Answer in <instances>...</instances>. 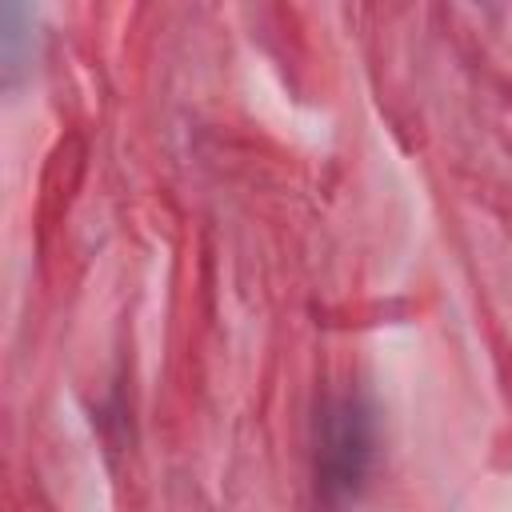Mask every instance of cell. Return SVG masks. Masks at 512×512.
Returning a JSON list of instances; mask_svg holds the SVG:
<instances>
[{"label": "cell", "mask_w": 512, "mask_h": 512, "mask_svg": "<svg viewBox=\"0 0 512 512\" xmlns=\"http://www.w3.org/2000/svg\"><path fill=\"white\" fill-rule=\"evenodd\" d=\"M376 452L372 412L360 396H336L320 412V440H316V472L332 500L356 496L368 476Z\"/></svg>", "instance_id": "obj_1"}]
</instances>
